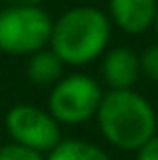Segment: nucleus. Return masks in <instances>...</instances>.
I'll return each mask as SVG.
<instances>
[{
  "mask_svg": "<svg viewBox=\"0 0 158 160\" xmlns=\"http://www.w3.org/2000/svg\"><path fill=\"white\" fill-rule=\"evenodd\" d=\"M46 160H113L100 145L84 138H63Z\"/></svg>",
  "mask_w": 158,
  "mask_h": 160,
  "instance_id": "9",
  "label": "nucleus"
},
{
  "mask_svg": "<svg viewBox=\"0 0 158 160\" xmlns=\"http://www.w3.org/2000/svg\"><path fill=\"white\" fill-rule=\"evenodd\" d=\"M63 76H65V65L61 63V58L50 48H43V50H39V52L28 56V61H26L28 82H33L37 87L52 89Z\"/></svg>",
  "mask_w": 158,
  "mask_h": 160,
  "instance_id": "8",
  "label": "nucleus"
},
{
  "mask_svg": "<svg viewBox=\"0 0 158 160\" xmlns=\"http://www.w3.org/2000/svg\"><path fill=\"white\" fill-rule=\"evenodd\" d=\"M0 160H46V156L15 143H4L0 145Z\"/></svg>",
  "mask_w": 158,
  "mask_h": 160,
  "instance_id": "11",
  "label": "nucleus"
},
{
  "mask_svg": "<svg viewBox=\"0 0 158 160\" xmlns=\"http://www.w3.org/2000/svg\"><path fill=\"white\" fill-rule=\"evenodd\" d=\"M98 130L119 152H136L158 134V115L139 91H104L95 115Z\"/></svg>",
  "mask_w": 158,
  "mask_h": 160,
  "instance_id": "2",
  "label": "nucleus"
},
{
  "mask_svg": "<svg viewBox=\"0 0 158 160\" xmlns=\"http://www.w3.org/2000/svg\"><path fill=\"white\" fill-rule=\"evenodd\" d=\"M158 0H106V15L126 35H143L154 26Z\"/></svg>",
  "mask_w": 158,
  "mask_h": 160,
  "instance_id": "7",
  "label": "nucleus"
},
{
  "mask_svg": "<svg viewBox=\"0 0 158 160\" xmlns=\"http://www.w3.org/2000/svg\"><path fill=\"white\" fill-rule=\"evenodd\" d=\"M139 63H141V76L158 82V41L147 46L143 52H139Z\"/></svg>",
  "mask_w": 158,
  "mask_h": 160,
  "instance_id": "10",
  "label": "nucleus"
},
{
  "mask_svg": "<svg viewBox=\"0 0 158 160\" xmlns=\"http://www.w3.org/2000/svg\"><path fill=\"white\" fill-rule=\"evenodd\" d=\"M113 24L106 11L78 4L63 11L52 22L50 50L65 67H84L93 61H100L108 50Z\"/></svg>",
  "mask_w": 158,
  "mask_h": 160,
  "instance_id": "1",
  "label": "nucleus"
},
{
  "mask_svg": "<svg viewBox=\"0 0 158 160\" xmlns=\"http://www.w3.org/2000/svg\"><path fill=\"white\" fill-rule=\"evenodd\" d=\"M100 76L106 91H128L141 78L139 52L128 46L108 48L100 58Z\"/></svg>",
  "mask_w": 158,
  "mask_h": 160,
  "instance_id": "6",
  "label": "nucleus"
},
{
  "mask_svg": "<svg viewBox=\"0 0 158 160\" xmlns=\"http://www.w3.org/2000/svg\"><path fill=\"white\" fill-rule=\"evenodd\" d=\"M154 32H156V37H158V9H156V18H154Z\"/></svg>",
  "mask_w": 158,
  "mask_h": 160,
  "instance_id": "14",
  "label": "nucleus"
},
{
  "mask_svg": "<svg viewBox=\"0 0 158 160\" xmlns=\"http://www.w3.org/2000/svg\"><path fill=\"white\" fill-rule=\"evenodd\" d=\"M52 18L41 4L0 7V52L30 56L50 46Z\"/></svg>",
  "mask_w": 158,
  "mask_h": 160,
  "instance_id": "3",
  "label": "nucleus"
},
{
  "mask_svg": "<svg viewBox=\"0 0 158 160\" xmlns=\"http://www.w3.org/2000/svg\"><path fill=\"white\" fill-rule=\"evenodd\" d=\"M134 160H158V134L134 152Z\"/></svg>",
  "mask_w": 158,
  "mask_h": 160,
  "instance_id": "12",
  "label": "nucleus"
},
{
  "mask_svg": "<svg viewBox=\"0 0 158 160\" xmlns=\"http://www.w3.org/2000/svg\"><path fill=\"white\" fill-rule=\"evenodd\" d=\"M104 89L89 74H67L48 93V112L59 126H80L95 119Z\"/></svg>",
  "mask_w": 158,
  "mask_h": 160,
  "instance_id": "4",
  "label": "nucleus"
},
{
  "mask_svg": "<svg viewBox=\"0 0 158 160\" xmlns=\"http://www.w3.org/2000/svg\"><path fill=\"white\" fill-rule=\"evenodd\" d=\"M4 130L11 143L39 152L43 156L63 141L56 119L48 112V108H39L35 104L11 106L4 115Z\"/></svg>",
  "mask_w": 158,
  "mask_h": 160,
  "instance_id": "5",
  "label": "nucleus"
},
{
  "mask_svg": "<svg viewBox=\"0 0 158 160\" xmlns=\"http://www.w3.org/2000/svg\"><path fill=\"white\" fill-rule=\"evenodd\" d=\"M4 7H18V4H41L43 0H0Z\"/></svg>",
  "mask_w": 158,
  "mask_h": 160,
  "instance_id": "13",
  "label": "nucleus"
}]
</instances>
